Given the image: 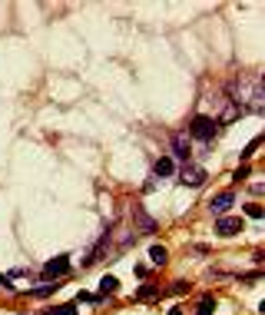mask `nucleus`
<instances>
[{
    "label": "nucleus",
    "mask_w": 265,
    "mask_h": 315,
    "mask_svg": "<svg viewBox=\"0 0 265 315\" xmlns=\"http://www.w3.org/2000/svg\"><path fill=\"white\" fill-rule=\"evenodd\" d=\"M219 130H222L219 120H212V116H196V120L189 123V133H186V136L199 139V143H209V139L219 136Z\"/></svg>",
    "instance_id": "obj_1"
},
{
    "label": "nucleus",
    "mask_w": 265,
    "mask_h": 315,
    "mask_svg": "<svg viewBox=\"0 0 265 315\" xmlns=\"http://www.w3.org/2000/svg\"><path fill=\"white\" fill-rule=\"evenodd\" d=\"M215 233L219 236H235V233H246V219L242 216H222V219H215Z\"/></svg>",
    "instance_id": "obj_2"
},
{
    "label": "nucleus",
    "mask_w": 265,
    "mask_h": 315,
    "mask_svg": "<svg viewBox=\"0 0 265 315\" xmlns=\"http://www.w3.org/2000/svg\"><path fill=\"white\" fill-rule=\"evenodd\" d=\"M67 272H70V256H57V259H50V262L43 265V279H47V282L67 276Z\"/></svg>",
    "instance_id": "obj_3"
},
{
    "label": "nucleus",
    "mask_w": 265,
    "mask_h": 315,
    "mask_svg": "<svg viewBox=\"0 0 265 315\" xmlns=\"http://www.w3.org/2000/svg\"><path fill=\"white\" fill-rule=\"evenodd\" d=\"M232 202H235V193H232V189H226V193H219V196H212V199H209V209H212V213L222 219V216L232 209Z\"/></svg>",
    "instance_id": "obj_4"
},
{
    "label": "nucleus",
    "mask_w": 265,
    "mask_h": 315,
    "mask_svg": "<svg viewBox=\"0 0 265 315\" xmlns=\"http://www.w3.org/2000/svg\"><path fill=\"white\" fill-rule=\"evenodd\" d=\"M179 183L189 186V189H199L206 183V170H202V166H186V170L179 173Z\"/></svg>",
    "instance_id": "obj_5"
},
{
    "label": "nucleus",
    "mask_w": 265,
    "mask_h": 315,
    "mask_svg": "<svg viewBox=\"0 0 265 315\" xmlns=\"http://www.w3.org/2000/svg\"><path fill=\"white\" fill-rule=\"evenodd\" d=\"M172 156L176 159H189L192 156V143H189L186 133H176V136H172Z\"/></svg>",
    "instance_id": "obj_6"
},
{
    "label": "nucleus",
    "mask_w": 265,
    "mask_h": 315,
    "mask_svg": "<svg viewBox=\"0 0 265 315\" xmlns=\"http://www.w3.org/2000/svg\"><path fill=\"white\" fill-rule=\"evenodd\" d=\"M132 222H136V226L143 229V233H156V219H152V216H146L139 206L132 209Z\"/></svg>",
    "instance_id": "obj_7"
},
{
    "label": "nucleus",
    "mask_w": 265,
    "mask_h": 315,
    "mask_svg": "<svg viewBox=\"0 0 265 315\" xmlns=\"http://www.w3.org/2000/svg\"><path fill=\"white\" fill-rule=\"evenodd\" d=\"M172 173H176V163H172V159L169 156H159L156 159V166H152V176H172Z\"/></svg>",
    "instance_id": "obj_8"
},
{
    "label": "nucleus",
    "mask_w": 265,
    "mask_h": 315,
    "mask_svg": "<svg viewBox=\"0 0 265 315\" xmlns=\"http://www.w3.org/2000/svg\"><path fill=\"white\" fill-rule=\"evenodd\" d=\"M120 292V279L116 276H103V282H100V299L103 296H116Z\"/></svg>",
    "instance_id": "obj_9"
},
{
    "label": "nucleus",
    "mask_w": 265,
    "mask_h": 315,
    "mask_svg": "<svg viewBox=\"0 0 265 315\" xmlns=\"http://www.w3.org/2000/svg\"><path fill=\"white\" fill-rule=\"evenodd\" d=\"M57 289H60L57 282H43V285H37V289H30V296L33 299H47V296H53Z\"/></svg>",
    "instance_id": "obj_10"
},
{
    "label": "nucleus",
    "mask_w": 265,
    "mask_h": 315,
    "mask_svg": "<svg viewBox=\"0 0 265 315\" xmlns=\"http://www.w3.org/2000/svg\"><path fill=\"white\" fill-rule=\"evenodd\" d=\"M166 259H169L166 246H152V249H149V262H152V265H166Z\"/></svg>",
    "instance_id": "obj_11"
},
{
    "label": "nucleus",
    "mask_w": 265,
    "mask_h": 315,
    "mask_svg": "<svg viewBox=\"0 0 265 315\" xmlns=\"http://www.w3.org/2000/svg\"><path fill=\"white\" fill-rule=\"evenodd\" d=\"M159 296V285H139L136 289V299H156Z\"/></svg>",
    "instance_id": "obj_12"
},
{
    "label": "nucleus",
    "mask_w": 265,
    "mask_h": 315,
    "mask_svg": "<svg viewBox=\"0 0 265 315\" xmlns=\"http://www.w3.org/2000/svg\"><path fill=\"white\" fill-rule=\"evenodd\" d=\"M47 315H76V305L67 302V305H53V309H47Z\"/></svg>",
    "instance_id": "obj_13"
},
{
    "label": "nucleus",
    "mask_w": 265,
    "mask_h": 315,
    "mask_svg": "<svg viewBox=\"0 0 265 315\" xmlns=\"http://www.w3.org/2000/svg\"><path fill=\"white\" fill-rule=\"evenodd\" d=\"M212 309H215V299H212V296H206V299H202V302H199L196 315H212Z\"/></svg>",
    "instance_id": "obj_14"
},
{
    "label": "nucleus",
    "mask_w": 265,
    "mask_h": 315,
    "mask_svg": "<svg viewBox=\"0 0 265 315\" xmlns=\"http://www.w3.org/2000/svg\"><path fill=\"white\" fill-rule=\"evenodd\" d=\"M246 213H249V219H262V206H259V202H252V206H246Z\"/></svg>",
    "instance_id": "obj_15"
},
{
    "label": "nucleus",
    "mask_w": 265,
    "mask_h": 315,
    "mask_svg": "<svg viewBox=\"0 0 265 315\" xmlns=\"http://www.w3.org/2000/svg\"><path fill=\"white\" fill-rule=\"evenodd\" d=\"M249 173H252L249 166H239V170L232 173V179H235V183H242V179H249Z\"/></svg>",
    "instance_id": "obj_16"
},
{
    "label": "nucleus",
    "mask_w": 265,
    "mask_h": 315,
    "mask_svg": "<svg viewBox=\"0 0 265 315\" xmlns=\"http://www.w3.org/2000/svg\"><path fill=\"white\" fill-rule=\"evenodd\" d=\"M259 146H262V139H259V136H255V139H252V143H249V150H246V153H242V159H249V156H252V153H255V150H259Z\"/></svg>",
    "instance_id": "obj_17"
},
{
    "label": "nucleus",
    "mask_w": 265,
    "mask_h": 315,
    "mask_svg": "<svg viewBox=\"0 0 265 315\" xmlns=\"http://www.w3.org/2000/svg\"><path fill=\"white\" fill-rule=\"evenodd\" d=\"M172 296H186V292H189V285H186V282H172Z\"/></svg>",
    "instance_id": "obj_18"
},
{
    "label": "nucleus",
    "mask_w": 265,
    "mask_h": 315,
    "mask_svg": "<svg viewBox=\"0 0 265 315\" xmlns=\"http://www.w3.org/2000/svg\"><path fill=\"white\" fill-rule=\"evenodd\" d=\"M0 289H7V292H13V282H10V276H0Z\"/></svg>",
    "instance_id": "obj_19"
},
{
    "label": "nucleus",
    "mask_w": 265,
    "mask_h": 315,
    "mask_svg": "<svg viewBox=\"0 0 265 315\" xmlns=\"http://www.w3.org/2000/svg\"><path fill=\"white\" fill-rule=\"evenodd\" d=\"M169 315H186V312L183 309H169Z\"/></svg>",
    "instance_id": "obj_20"
}]
</instances>
